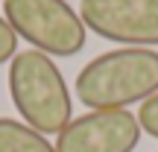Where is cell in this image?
<instances>
[{"label": "cell", "mask_w": 158, "mask_h": 152, "mask_svg": "<svg viewBox=\"0 0 158 152\" xmlns=\"http://www.w3.org/2000/svg\"><path fill=\"white\" fill-rule=\"evenodd\" d=\"M9 97L23 123L38 135H59L73 120V102L62 70L38 50L15 53L9 62Z\"/></svg>", "instance_id": "obj_2"}, {"label": "cell", "mask_w": 158, "mask_h": 152, "mask_svg": "<svg viewBox=\"0 0 158 152\" xmlns=\"http://www.w3.org/2000/svg\"><path fill=\"white\" fill-rule=\"evenodd\" d=\"M15 53H18V35H15V29L9 27V21L0 15V64L12 62Z\"/></svg>", "instance_id": "obj_8"}, {"label": "cell", "mask_w": 158, "mask_h": 152, "mask_svg": "<svg viewBox=\"0 0 158 152\" xmlns=\"http://www.w3.org/2000/svg\"><path fill=\"white\" fill-rule=\"evenodd\" d=\"M158 94V53L120 47L91 59L76 76V97L91 111H129Z\"/></svg>", "instance_id": "obj_1"}, {"label": "cell", "mask_w": 158, "mask_h": 152, "mask_svg": "<svg viewBox=\"0 0 158 152\" xmlns=\"http://www.w3.org/2000/svg\"><path fill=\"white\" fill-rule=\"evenodd\" d=\"M0 152H56V146L23 120L0 117Z\"/></svg>", "instance_id": "obj_6"}, {"label": "cell", "mask_w": 158, "mask_h": 152, "mask_svg": "<svg viewBox=\"0 0 158 152\" xmlns=\"http://www.w3.org/2000/svg\"><path fill=\"white\" fill-rule=\"evenodd\" d=\"M79 18L91 32L123 47H158V0H82Z\"/></svg>", "instance_id": "obj_4"}, {"label": "cell", "mask_w": 158, "mask_h": 152, "mask_svg": "<svg viewBox=\"0 0 158 152\" xmlns=\"http://www.w3.org/2000/svg\"><path fill=\"white\" fill-rule=\"evenodd\" d=\"M3 18L18 38L50 59H70L88 41V27L68 0H3Z\"/></svg>", "instance_id": "obj_3"}, {"label": "cell", "mask_w": 158, "mask_h": 152, "mask_svg": "<svg viewBox=\"0 0 158 152\" xmlns=\"http://www.w3.org/2000/svg\"><path fill=\"white\" fill-rule=\"evenodd\" d=\"M138 123H141V132H147L149 138H155V141H158V94L149 97L147 102H141Z\"/></svg>", "instance_id": "obj_7"}, {"label": "cell", "mask_w": 158, "mask_h": 152, "mask_svg": "<svg viewBox=\"0 0 158 152\" xmlns=\"http://www.w3.org/2000/svg\"><path fill=\"white\" fill-rule=\"evenodd\" d=\"M141 123L129 111H88L56 135V152H135Z\"/></svg>", "instance_id": "obj_5"}]
</instances>
